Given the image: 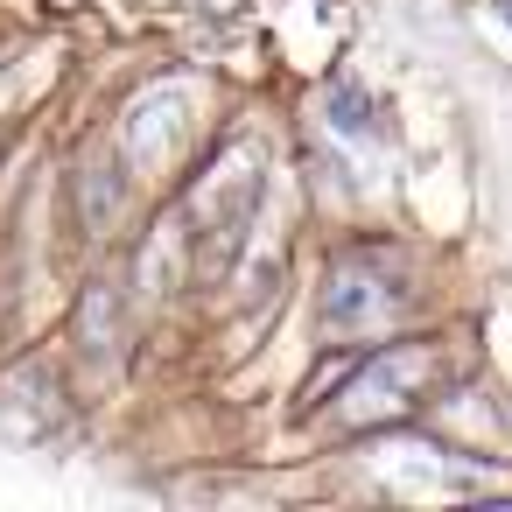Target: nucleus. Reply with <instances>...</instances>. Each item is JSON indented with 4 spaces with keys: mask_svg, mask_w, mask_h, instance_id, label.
<instances>
[{
    "mask_svg": "<svg viewBox=\"0 0 512 512\" xmlns=\"http://www.w3.org/2000/svg\"><path fill=\"white\" fill-rule=\"evenodd\" d=\"M435 372V351H421V344H407V351H386V358H372L351 386H344V421H379V414H400L414 393H421V379Z\"/></svg>",
    "mask_w": 512,
    "mask_h": 512,
    "instance_id": "obj_1",
    "label": "nucleus"
},
{
    "mask_svg": "<svg viewBox=\"0 0 512 512\" xmlns=\"http://www.w3.org/2000/svg\"><path fill=\"white\" fill-rule=\"evenodd\" d=\"M400 309V281L379 267V260H344L323 288V323L330 330H372Z\"/></svg>",
    "mask_w": 512,
    "mask_h": 512,
    "instance_id": "obj_2",
    "label": "nucleus"
}]
</instances>
